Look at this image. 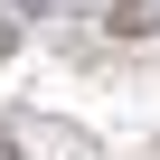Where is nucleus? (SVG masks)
<instances>
[{
	"mask_svg": "<svg viewBox=\"0 0 160 160\" xmlns=\"http://www.w3.org/2000/svg\"><path fill=\"white\" fill-rule=\"evenodd\" d=\"M104 28H113V38H151V28H160V10H151V0H113Z\"/></svg>",
	"mask_w": 160,
	"mask_h": 160,
	"instance_id": "obj_1",
	"label": "nucleus"
},
{
	"mask_svg": "<svg viewBox=\"0 0 160 160\" xmlns=\"http://www.w3.org/2000/svg\"><path fill=\"white\" fill-rule=\"evenodd\" d=\"M0 47H10V19H0Z\"/></svg>",
	"mask_w": 160,
	"mask_h": 160,
	"instance_id": "obj_3",
	"label": "nucleus"
},
{
	"mask_svg": "<svg viewBox=\"0 0 160 160\" xmlns=\"http://www.w3.org/2000/svg\"><path fill=\"white\" fill-rule=\"evenodd\" d=\"M0 160H19V141H10V132H0Z\"/></svg>",
	"mask_w": 160,
	"mask_h": 160,
	"instance_id": "obj_2",
	"label": "nucleus"
}]
</instances>
